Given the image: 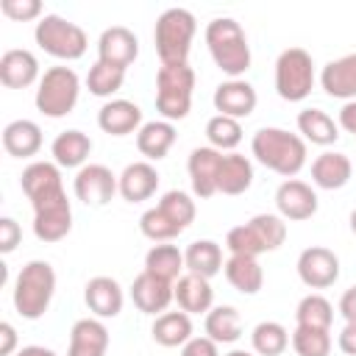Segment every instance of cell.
<instances>
[{
  "mask_svg": "<svg viewBox=\"0 0 356 356\" xmlns=\"http://www.w3.org/2000/svg\"><path fill=\"white\" fill-rule=\"evenodd\" d=\"M184 270H186V261H184V250H178V245L159 242L145 253V273H150L161 281L175 284L184 275Z\"/></svg>",
  "mask_w": 356,
  "mask_h": 356,
  "instance_id": "obj_30",
  "label": "cell"
},
{
  "mask_svg": "<svg viewBox=\"0 0 356 356\" xmlns=\"http://www.w3.org/2000/svg\"><path fill=\"white\" fill-rule=\"evenodd\" d=\"M108 350V328L100 317H83L70 331L67 356H106Z\"/></svg>",
  "mask_w": 356,
  "mask_h": 356,
  "instance_id": "obj_21",
  "label": "cell"
},
{
  "mask_svg": "<svg viewBox=\"0 0 356 356\" xmlns=\"http://www.w3.org/2000/svg\"><path fill=\"white\" fill-rule=\"evenodd\" d=\"M339 314L345 317V323H356V286L345 289L339 298Z\"/></svg>",
  "mask_w": 356,
  "mask_h": 356,
  "instance_id": "obj_48",
  "label": "cell"
},
{
  "mask_svg": "<svg viewBox=\"0 0 356 356\" xmlns=\"http://www.w3.org/2000/svg\"><path fill=\"white\" fill-rule=\"evenodd\" d=\"M0 11L14 22H31L42 14V3L39 0H3Z\"/></svg>",
  "mask_w": 356,
  "mask_h": 356,
  "instance_id": "obj_44",
  "label": "cell"
},
{
  "mask_svg": "<svg viewBox=\"0 0 356 356\" xmlns=\"http://www.w3.org/2000/svg\"><path fill=\"white\" fill-rule=\"evenodd\" d=\"M286 239V220L281 214H256L242 225H234L225 236L231 256H253L278 250Z\"/></svg>",
  "mask_w": 356,
  "mask_h": 356,
  "instance_id": "obj_4",
  "label": "cell"
},
{
  "mask_svg": "<svg viewBox=\"0 0 356 356\" xmlns=\"http://www.w3.org/2000/svg\"><path fill=\"white\" fill-rule=\"evenodd\" d=\"M250 345L259 356H281L289 348V331L275 320H264L253 328Z\"/></svg>",
  "mask_w": 356,
  "mask_h": 356,
  "instance_id": "obj_38",
  "label": "cell"
},
{
  "mask_svg": "<svg viewBox=\"0 0 356 356\" xmlns=\"http://www.w3.org/2000/svg\"><path fill=\"white\" fill-rule=\"evenodd\" d=\"M131 300H134V306L139 312L159 317L175 300V292H172V284L170 281H161V278H156V275H150V273L142 270L134 278V284H131Z\"/></svg>",
  "mask_w": 356,
  "mask_h": 356,
  "instance_id": "obj_17",
  "label": "cell"
},
{
  "mask_svg": "<svg viewBox=\"0 0 356 356\" xmlns=\"http://www.w3.org/2000/svg\"><path fill=\"white\" fill-rule=\"evenodd\" d=\"M339 128H345L348 134L356 136V100H350L339 108Z\"/></svg>",
  "mask_w": 356,
  "mask_h": 356,
  "instance_id": "obj_50",
  "label": "cell"
},
{
  "mask_svg": "<svg viewBox=\"0 0 356 356\" xmlns=\"http://www.w3.org/2000/svg\"><path fill=\"white\" fill-rule=\"evenodd\" d=\"M317 192L306 184V181H298V178H286L278 189H275V209L284 220L289 222H300V220H309L317 214Z\"/></svg>",
  "mask_w": 356,
  "mask_h": 356,
  "instance_id": "obj_13",
  "label": "cell"
},
{
  "mask_svg": "<svg viewBox=\"0 0 356 356\" xmlns=\"http://www.w3.org/2000/svg\"><path fill=\"white\" fill-rule=\"evenodd\" d=\"M225 356H253V353H248V350H231V353H225Z\"/></svg>",
  "mask_w": 356,
  "mask_h": 356,
  "instance_id": "obj_53",
  "label": "cell"
},
{
  "mask_svg": "<svg viewBox=\"0 0 356 356\" xmlns=\"http://www.w3.org/2000/svg\"><path fill=\"white\" fill-rule=\"evenodd\" d=\"M172 292H175V303H178L181 312H186V314H209V312H211L214 289H211L209 278L184 273V275L172 284Z\"/></svg>",
  "mask_w": 356,
  "mask_h": 356,
  "instance_id": "obj_22",
  "label": "cell"
},
{
  "mask_svg": "<svg viewBox=\"0 0 356 356\" xmlns=\"http://www.w3.org/2000/svg\"><path fill=\"white\" fill-rule=\"evenodd\" d=\"M39 78V61L31 50H6L0 58V81L8 89H25Z\"/></svg>",
  "mask_w": 356,
  "mask_h": 356,
  "instance_id": "obj_25",
  "label": "cell"
},
{
  "mask_svg": "<svg viewBox=\"0 0 356 356\" xmlns=\"http://www.w3.org/2000/svg\"><path fill=\"white\" fill-rule=\"evenodd\" d=\"M72 228V209L70 200L33 211V234L39 242H61Z\"/></svg>",
  "mask_w": 356,
  "mask_h": 356,
  "instance_id": "obj_32",
  "label": "cell"
},
{
  "mask_svg": "<svg viewBox=\"0 0 356 356\" xmlns=\"http://www.w3.org/2000/svg\"><path fill=\"white\" fill-rule=\"evenodd\" d=\"M81 95V78L72 67H50L44 70V75L39 78V89H36V108L50 117H67Z\"/></svg>",
  "mask_w": 356,
  "mask_h": 356,
  "instance_id": "obj_8",
  "label": "cell"
},
{
  "mask_svg": "<svg viewBox=\"0 0 356 356\" xmlns=\"http://www.w3.org/2000/svg\"><path fill=\"white\" fill-rule=\"evenodd\" d=\"M298 131L303 134V142L328 147L339 139V122H334L323 108H303L298 114Z\"/></svg>",
  "mask_w": 356,
  "mask_h": 356,
  "instance_id": "obj_34",
  "label": "cell"
},
{
  "mask_svg": "<svg viewBox=\"0 0 356 356\" xmlns=\"http://www.w3.org/2000/svg\"><path fill=\"white\" fill-rule=\"evenodd\" d=\"M217 114H225V117H234V120H245L253 114L259 97H256V89L242 81V78H228L222 81L217 89H214V97H211Z\"/></svg>",
  "mask_w": 356,
  "mask_h": 356,
  "instance_id": "obj_15",
  "label": "cell"
},
{
  "mask_svg": "<svg viewBox=\"0 0 356 356\" xmlns=\"http://www.w3.org/2000/svg\"><path fill=\"white\" fill-rule=\"evenodd\" d=\"M353 175V164L345 153L325 150L312 161V184L320 189H342Z\"/></svg>",
  "mask_w": 356,
  "mask_h": 356,
  "instance_id": "obj_24",
  "label": "cell"
},
{
  "mask_svg": "<svg viewBox=\"0 0 356 356\" xmlns=\"http://www.w3.org/2000/svg\"><path fill=\"white\" fill-rule=\"evenodd\" d=\"M175 136L178 134H175V125L172 122H167V120H150V122H145L139 128L136 147H139V153L147 161H159V159H164L172 150Z\"/></svg>",
  "mask_w": 356,
  "mask_h": 356,
  "instance_id": "obj_27",
  "label": "cell"
},
{
  "mask_svg": "<svg viewBox=\"0 0 356 356\" xmlns=\"http://www.w3.org/2000/svg\"><path fill=\"white\" fill-rule=\"evenodd\" d=\"M337 342H339V350H342V353L356 356V323H345V328L339 331Z\"/></svg>",
  "mask_w": 356,
  "mask_h": 356,
  "instance_id": "obj_47",
  "label": "cell"
},
{
  "mask_svg": "<svg viewBox=\"0 0 356 356\" xmlns=\"http://www.w3.org/2000/svg\"><path fill=\"white\" fill-rule=\"evenodd\" d=\"M314 89V61L303 47H286L275 58V92L281 100L300 103Z\"/></svg>",
  "mask_w": 356,
  "mask_h": 356,
  "instance_id": "obj_9",
  "label": "cell"
},
{
  "mask_svg": "<svg viewBox=\"0 0 356 356\" xmlns=\"http://www.w3.org/2000/svg\"><path fill=\"white\" fill-rule=\"evenodd\" d=\"M206 337L217 345H231L242 337V317L234 306H211L206 314Z\"/></svg>",
  "mask_w": 356,
  "mask_h": 356,
  "instance_id": "obj_36",
  "label": "cell"
},
{
  "mask_svg": "<svg viewBox=\"0 0 356 356\" xmlns=\"http://www.w3.org/2000/svg\"><path fill=\"white\" fill-rule=\"evenodd\" d=\"M289 342L298 356H328L331 353V331H323V328L298 325L292 331Z\"/></svg>",
  "mask_w": 356,
  "mask_h": 356,
  "instance_id": "obj_41",
  "label": "cell"
},
{
  "mask_svg": "<svg viewBox=\"0 0 356 356\" xmlns=\"http://www.w3.org/2000/svg\"><path fill=\"white\" fill-rule=\"evenodd\" d=\"M206 47L211 61L228 78H239L250 70V44L242 25L231 17H217L206 25Z\"/></svg>",
  "mask_w": 356,
  "mask_h": 356,
  "instance_id": "obj_2",
  "label": "cell"
},
{
  "mask_svg": "<svg viewBox=\"0 0 356 356\" xmlns=\"http://www.w3.org/2000/svg\"><path fill=\"white\" fill-rule=\"evenodd\" d=\"M22 239V228L17 220L11 217H3L0 220V253H11Z\"/></svg>",
  "mask_w": 356,
  "mask_h": 356,
  "instance_id": "obj_45",
  "label": "cell"
},
{
  "mask_svg": "<svg viewBox=\"0 0 356 356\" xmlns=\"http://www.w3.org/2000/svg\"><path fill=\"white\" fill-rule=\"evenodd\" d=\"M33 39L36 44L53 56V58H61V61H75L86 53L89 47V39H86V31L58 14H44L36 28H33Z\"/></svg>",
  "mask_w": 356,
  "mask_h": 356,
  "instance_id": "obj_7",
  "label": "cell"
},
{
  "mask_svg": "<svg viewBox=\"0 0 356 356\" xmlns=\"http://www.w3.org/2000/svg\"><path fill=\"white\" fill-rule=\"evenodd\" d=\"M320 86L328 97L337 100H356V53H348L342 58H334L320 72Z\"/></svg>",
  "mask_w": 356,
  "mask_h": 356,
  "instance_id": "obj_20",
  "label": "cell"
},
{
  "mask_svg": "<svg viewBox=\"0 0 356 356\" xmlns=\"http://www.w3.org/2000/svg\"><path fill=\"white\" fill-rule=\"evenodd\" d=\"M97 125L103 134L108 136H128V134H139V128L145 125L142 122V108L131 100H108L100 106L97 111Z\"/></svg>",
  "mask_w": 356,
  "mask_h": 356,
  "instance_id": "obj_19",
  "label": "cell"
},
{
  "mask_svg": "<svg viewBox=\"0 0 356 356\" xmlns=\"http://www.w3.org/2000/svg\"><path fill=\"white\" fill-rule=\"evenodd\" d=\"M83 300L95 317L108 320V317H117L122 312L125 295H122V286L111 275H95L83 286Z\"/></svg>",
  "mask_w": 356,
  "mask_h": 356,
  "instance_id": "obj_18",
  "label": "cell"
},
{
  "mask_svg": "<svg viewBox=\"0 0 356 356\" xmlns=\"http://www.w3.org/2000/svg\"><path fill=\"white\" fill-rule=\"evenodd\" d=\"M250 153L261 167H267V170H273V172H278L284 178L298 175L303 170V164H306V142H303V136L289 134L284 128H273V125L259 128L253 134Z\"/></svg>",
  "mask_w": 356,
  "mask_h": 356,
  "instance_id": "obj_1",
  "label": "cell"
},
{
  "mask_svg": "<svg viewBox=\"0 0 356 356\" xmlns=\"http://www.w3.org/2000/svg\"><path fill=\"white\" fill-rule=\"evenodd\" d=\"M150 334L161 348H178L192 339V320L186 312H164L153 320Z\"/></svg>",
  "mask_w": 356,
  "mask_h": 356,
  "instance_id": "obj_35",
  "label": "cell"
},
{
  "mask_svg": "<svg viewBox=\"0 0 356 356\" xmlns=\"http://www.w3.org/2000/svg\"><path fill=\"white\" fill-rule=\"evenodd\" d=\"M195 70L189 64H161L156 72V111L167 120H184L192 108Z\"/></svg>",
  "mask_w": 356,
  "mask_h": 356,
  "instance_id": "obj_5",
  "label": "cell"
},
{
  "mask_svg": "<svg viewBox=\"0 0 356 356\" xmlns=\"http://www.w3.org/2000/svg\"><path fill=\"white\" fill-rule=\"evenodd\" d=\"M195 31H197V22H195L192 11L167 8L156 19V31H153V42H156V53H159L161 64H186Z\"/></svg>",
  "mask_w": 356,
  "mask_h": 356,
  "instance_id": "obj_6",
  "label": "cell"
},
{
  "mask_svg": "<svg viewBox=\"0 0 356 356\" xmlns=\"http://www.w3.org/2000/svg\"><path fill=\"white\" fill-rule=\"evenodd\" d=\"M156 206H159L181 231H186V228L192 225V220H195V200H192L186 192H181V189L164 192Z\"/></svg>",
  "mask_w": 356,
  "mask_h": 356,
  "instance_id": "obj_42",
  "label": "cell"
},
{
  "mask_svg": "<svg viewBox=\"0 0 356 356\" xmlns=\"http://www.w3.org/2000/svg\"><path fill=\"white\" fill-rule=\"evenodd\" d=\"M50 153H53V161H56L58 167H67V170L78 167V170H81V167L86 164L89 153H92V139H89L83 131L70 128V131H61V134L53 139Z\"/></svg>",
  "mask_w": 356,
  "mask_h": 356,
  "instance_id": "obj_28",
  "label": "cell"
},
{
  "mask_svg": "<svg viewBox=\"0 0 356 356\" xmlns=\"http://www.w3.org/2000/svg\"><path fill=\"white\" fill-rule=\"evenodd\" d=\"M17 356H58V353L44 348V345H25V348L17 350Z\"/></svg>",
  "mask_w": 356,
  "mask_h": 356,
  "instance_id": "obj_51",
  "label": "cell"
},
{
  "mask_svg": "<svg viewBox=\"0 0 356 356\" xmlns=\"http://www.w3.org/2000/svg\"><path fill=\"white\" fill-rule=\"evenodd\" d=\"M159 189V170L150 161H134L120 172V195L128 203L153 197Z\"/></svg>",
  "mask_w": 356,
  "mask_h": 356,
  "instance_id": "obj_23",
  "label": "cell"
},
{
  "mask_svg": "<svg viewBox=\"0 0 356 356\" xmlns=\"http://www.w3.org/2000/svg\"><path fill=\"white\" fill-rule=\"evenodd\" d=\"M125 83V70L120 67H111V64H103V61H95L89 67V75H86V86L95 97H111L114 92H120Z\"/></svg>",
  "mask_w": 356,
  "mask_h": 356,
  "instance_id": "obj_40",
  "label": "cell"
},
{
  "mask_svg": "<svg viewBox=\"0 0 356 356\" xmlns=\"http://www.w3.org/2000/svg\"><path fill=\"white\" fill-rule=\"evenodd\" d=\"M72 189H75V197L81 203L100 209L120 192V178L106 164H83L75 172Z\"/></svg>",
  "mask_w": 356,
  "mask_h": 356,
  "instance_id": "obj_11",
  "label": "cell"
},
{
  "mask_svg": "<svg viewBox=\"0 0 356 356\" xmlns=\"http://www.w3.org/2000/svg\"><path fill=\"white\" fill-rule=\"evenodd\" d=\"M19 186L25 197L31 200L33 211H42V209H50L67 200L61 170L56 161H31L19 175Z\"/></svg>",
  "mask_w": 356,
  "mask_h": 356,
  "instance_id": "obj_10",
  "label": "cell"
},
{
  "mask_svg": "<svg viewBox=\"0 0 356 356\" xmlns=\"http://www.w3.org/2000/svg\"><path fill=\"white\" fill-rule=\"evenodd\" d=\"M3 147L14 159H31L42 150V128L33 120H14L3 128Z\"/></svg>",
  "mask_w": 356,
  "mask_h": 356,
  "instance_id": "obj_26",
  "label": "cell"
},
{
  "mask_svg": "<svg viewBox=\"0 0 356 356\" xmlns=\"http://www.w3.org/2000/svg\"><path fill=\"white\" fill-rule=\"evenodd\" d=\"M253 184V164L242 153H225L217 175V192L220 195H242Z\"/></svg>",
  "mask_w": 356,
  "mask_h": 356,
  "instance_id": "obj_29",
  "label": "cell"
},
{
  "mask_svg": "<svg viewBox=\"0 0 356 356\" xmlns=\"http://www.w3.org/2000/svg\"><path fill=\"white\" fill-rule=\"evenodd\" d=\"M53 295H56V273L50 261L33 259L17 273L11 298L22 320H39L50 309Z\"/></svg>",
  "mask_w": 356,
  "mask_h": 356,
  "instance_id": "obj_3",
  "label": "cell"
},
{
  "mask_svg": "<svg viewBox=\"0 0 356 356\" xmlns=\"http://www.w3.org/2000/svg\"><path fill=\"white\" fill-rule=\"evenodd\" d=\"M139 231H142L147 239H153V242H170V239H175L178 234H184L159 206L147 209V211L139 217Z\"/></svg>",
  "mask_w": 356,
  "mask_h": 356,
  "instance_id": "obj_43",
  "label": "cell"
},
{
  "mask_svg": "<svg viewBox=\"0 0 356 356\" xmlns=\"http://www.w3.org/2000/svg\"><path fill=\"white\" fill-rule=\"evenodd\" d=\"M350 231H353V234H356V209H353V211H350Z\"/></svg>",
  "mask_w": 356,
  "mask_h": 356,
  "instance_id": "obj_52",
  "label": "cell"
},
{
  "mask_svg": "<svg viewBox=\"0 0 356 356\" xmlns=\"http://www.w3.org/2000/svg\"><path fill=\"white\" fill-rule=\"evenodd\" d=\"M184 261H186V273L200 275V278H214L222 270V248L214 239H195L186 250H184Z\"/></svg>",
  "mask_w": 356,
  "mask_h": 356,
  "instance_id": "obj_33",
  "label": "cell"
},
{
  "mask_svg": "<svg viewBox=\"0 0 356 356\" xmlns=\"http://www.w3.org/2000/svg\"><path fill=\"white\" fill-rule=\"evenodd\" d=\"M220 164H222V153L214 147H195L189 153L186 170H189V181H192V192L206 200L211 195H217V175H220Z\"/></svg>",
  "mask_w": 356,
  "mask_h": 356,
  "instance_id": "obj_16",
  "label": "cell"
},
{
  "mask_svg": "<svg viewBox=\"0 0 356 356\" xmlns=\"http://www.w3.org/2000/svg\"><path fill=\"white\" fill-rule=\"evenodd\" d=\"M181 356H220L217 342L209 337H192L186 345H181Z\"/></svg>",
  "mask_w": 356,
  "mask_h": 356,
  "instance_id": "obj_46",
  "label": "cell"
},
{
  "mask_svg": "<svg viewBox=\"0 0 356 356\" xmlns=\"http://www.w3.org/2000/svg\"><path fill=\"white\" fill-rule=\"evenodd\" d=\"M139 56V39L134 36V31L122 28V25H111L100 33L97 39V61L128 70Z\"/></svg>",
  "mask_w": 356,
  "mask_h": 356,
  "instance_id": "obj_14",
  "label": "cell"
},
{
  "mask_svg": "<svg viewBox=\"0 0 356 356\" xmlns=\"http://www.w3.org/2000/svg\"><path fill=\"white\" fill-rule=\"evenodd\" d=\"M206 139H209V147H214L220 153H225V150L231 153L242 142V122L234 117H225V114H214L206 122Z\"/></svg>",
  "mask_w": 356,
  "mask_h": 356,
  "instance_id": "obj_39",
  "label": "cell"
},
{
  "mask_svg": "<svg viewBox=\"0 0 356 356\" xmlns=\"http://www.w3.org/2000/svg\"><path fill=\"white\" fill-rule=\"evenodd\" d=\"M17 348V331L11 323H0V356H11Z\"/></svg>",
  "mask_w": 356,
  "mask_h": 356,
  "instance_id": "obj_49",
  "label": "cell"
},
{
  "mask_svg": "<svg viewBox=\"0 0 356 356\" xmlns=\"http://www.w3.org/2000/svg\"><path fill=\"white\" fill-rule=\"evenodd\" d=\"M228 284L242 295H256L264 286V270L253 256H228L222 264Z\"/></svg>",
  "mask_w": 356,
  "mask_h": 356,
  "instance_id": "obj_31",
  "label": "cell"
},
{
  "mask_svg": "<svg viewBox=\"0 0 356 356\" xmlns=\"http://www.w3.org/2000/svg\"><path fill=\"white\" fill-rule=\"evenodd\" d=\"M295 320L298 325H306V328H323V331H331V323H334V306L325 295L320 292H312L306 298H300L298 309H295Z\"/></svg>",
  "mask_w": 356,
  "mask_h": 356,
  "instance_id": "obj_37",
  "label": "cell"
},
{
  "mask_svg": "<svg viewBox=\"0 0 356 356\" xmlns=\"http://www.w3.org/2000/svg\"><path fill=\"white\" fill-rule=\"evenodd\" d=\"M298 278L309 289H328L339 278V256L323 245H312L298 256Z\"/></svg>",
  "mask_w": 356,
  "mask_h": 356,
  "instance_id": "obj_12",
  "label": "cell"
}]
</instances>
